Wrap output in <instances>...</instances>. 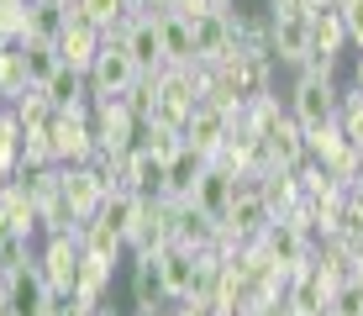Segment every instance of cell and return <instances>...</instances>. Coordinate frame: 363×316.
Masks as SVG:
<instances>
[{
  "label": "cell",
  "instance_id": "15",
  "mask_svg": "<svg viewBox=\"0 0 363 316\" xmlns=\"http://www.w3.org/2000/svg\"><path fill=\"white\" fill-rule=\"evenodd\" d=\"M100 43H106V37H100L90 21H79V27H64V37H58V63L90 80V69H95V58H100Z\"/></svg>",
  "mask_w": 363,
  "mask_h": 316
},
{
  "label": "cell",
  "instance_id": "30",
  "mask_svg": "<svg viewBox=\"0 0 363 316\" xmlns=\"http://www.w3.org/2000/svg\"><path fill=\"white\" fill-rule=\"evenodd\" d=\"M342 148H347V137H342V126H337V121L316 126V132H306V158H311V163H332Z\"/></svg>",
  "mask_w": 363,
  "mask_h": 316
},
{
  "label": "cell",
  "instance_id": "17",
  "mask_svg": "<svg viewBox=\"0 0 363 316\" xmlns=\"http://www.w3.org/2000/svg\"><path fill=\"white\" fill-rule=\"evenodd\" d=\"M316 53V37H311V21H274V63H295L306 69V58Z\"/></svg>",
  "mask_w": 363,
  "mask_h": 316
},
{
  "label": "cell",
  "instance_id": "10",
  "mask_svg": "<svg viewBox=\"0 0 363 316\" xmlns=\"http://www.w3.org/2000/svg\"><path fill=\"white\" fill-rule=\"evenodd\" d=\"M164 185H169V163L153 158L147 148H132V153L121 158V190H132V195H143V200H158Z\"/></svg>",
  "mask_w": 363,
  "mask_h": 316
},
{
  "label": "cell",
  "instance_id": "35",
  "mask_svg": "<svg viewBox=\"0 0 363 316\" xmlns=\"http://www.w3.org/2000/svg\"><path fill=\"white\" fill-rule=\"evenodd\" d=\"M342 27H347V43L363 48V0H342Z\"/></svg>",
  "mask_w": 363,
  "mask_h": 316
},
{
  "label": "cell",
  "instance_id": "43",
  "mask_svg": "<svg viewBox=\"0 0 363 316\" xmlns=\"http://www.w3.org/2000/svg\"><path fill=\"white\" fill-rule=\"evenodd\" d=\"M0 111H6V95H0Z\"/></svg>",
  "mask_w": 363,
  "mask_h": 316
},
{
  "label": "cell",
  "instance_id": "39",
  "mask_svg": "<svg viewBox=\"0 0 363 316\" xmlns=\"http://www.w3.org/2000/svg\"><path fill=\"white\" fill-rule=\"evenodd\" d=\"M211 6H216V11H232V6H237V0H211Z\"/></svg>",
  "mask_w": 363,
  "mask_h": 316
},
{
  "label": "cell",
  "instance_id": "5",
  "mask_svg": "<svg viewBox=\"0 0 363 316\" xmlns=\"http://www.w3.org/2000/svg\"><path fill=\"white\" fill-rule=\"evenodd\" d=\"M337 106H342L337 80H306V74L295 80V90H290V116L306 126V132H316V126L337 121Z\"/></svg>",
  "mask_w": 363,
  "mask_h": 316
},
{
  "label": "cell",
  "instance_id": "27",
  "mask_svg": "<svg viewBox=\"0 0 363 316\" xmlns=\"http://www.w3.org/2000/svg\"><path fill=\"white\" fill-rule=\"evenodd\" d=\"M311 37H316V48L321 53H342V43H347V27H342V11H332V6H321L316 16H311Z\"/></svg>",
  "mask_w": 363,
  "mask_h": 316
},
{
  "label": "cell",
  "instance_id": "21",
  "mask_svg": "<svg viewBox=\"0 0 363 316\" xmlns=\"http://www.w3.org/2000/svg\"><path fill=\"white\" fill-rule=\"evenodd\" d=\"M143 211H147V200H143V195H132V190H116V195H106V206H100V217H95V222H106L111 232L127 243L132 227L143 222Z\"/></svg>",
  "mask_w": 363,
  "mask_h": 316
},
{
  "label": "cell",
  "instance_id": "1",
  "mask_svg": "<svg viewBox=\"0 0 363 316\" xmlns=\"http://www.w3.org/2000/svg\"><path fill=\"white\" fill-rule=\"evenodd\" d=\"M143 80V69L132 63V53L121 48V37L111 32L106 43H100V58L90 69V100L100 106V100H127V90Z\"/></svg>",
  "mask_w": 363,
  "mask_h": 316
},
{
  "label": "cell",
  "instance_id": "13",
  "mask_svg": "<svg viewBox=\"0 0 363 316\" xmlns=\"http://www.w3.org/2000/svg\"><path fill=\"white\" fill-rule=\"evenodd\" d=\"M158 37H164V69H190V63H200L195 27L179 16V11H158Z\"/></svg>",
  "mask_w": 363,
  "mask_h": 316
},
{
  "label": "cell",
  "instance_id": "14",
  "mask_svg": "<svg viewBox=\"0 0 363 316\" xmlns=\"http://www.w3.org/2000/svg\"><path fill=\"white\" fill-rule=\"evenodd\" d=\"M264 153H269V163L274 169H300V163H306V126H300L290 111H284L279 116V126H274V132L264 137Z\"/></svg>",
  "mask_w": 363,
  "mask_h": 316
},
{
  "label": "cell",
  "instance_id": "32",
  "mask_svg": "<svg viewBox=\"0 0 363 316\" xmlns=\"http://www.w3.org/2000/svg\"><path fill=\"white\" fill-rule=\"evenodd\" d=\"M316 11H321V0H269V16L274 21H311V16H316Z\"/></svg>",
  "mask_w": 363,
  "mask_h": 316
},
{
  "label": "cell",
  "instance_id": "36",
  "mask_svg": "<svg viewBox=\"0 0 363 316\" xmlns=\"http://www.w3.org/2000/svg\"><path fill=\"white\" fill-rule=\"evenodd\" d=\"M300 74H306V80H337V58L316 48V53L306 58V69H300Z\"/></svg>",
  "mask_w": 363,
  "mask_h": 316
},
{
  "label": "cell",
  "instance_id": "22",
  "mask_svg": "<svg viewBox=\"0 0 363 316\" xmlns=\"http://www.w3.org/2000/svg\"><path fill=\"white\" fill-rule=\"evenodd\" d=\"M0 211H6L11 232L32 243V232H37V200H32L27 180H11V185H6V195H0Z\"/></svg>",
  "mask_w": 363,
  "mask_h": 316
},
{
  "label": "cell",
  "instance_id": "41",
  "mask_svg": "<svg viewBox=\"0 0 363 316\" xmlns=\"http://www.w3.org/2000/svg\"><path fill=\"white\" fill-rule=\"evenodd\" d=\"M100 316H116V306H111V311H100Z\"/></svg>",
  "mask_w": 363,
  "mask_h": 316
},
{
  "label": "cell",
  "instance_id": "16",
  "mask_svg": "<svg viewBox=\"0 0 363 316\" xmlns=\"http://www.w3.org/2000/svg\"><path fill=\"white\" fill-rule=\"evenodd\" d=\"M195 27V53H200V63H221L232 53V21H227V11H206V16H195L190 21Z\"/></svg>",
  "mask_w": 363,
  "mask_h": 316
},
{
  "label": "cell",
  "instance_id": "26",
  "mask_svg": "<svg viewBox=\"0 0 363 316\" xmlns=\"http://www.w3.org/2000/svg\"><path fill=\"white\" fill-rule=\"evenodd\" d=\"M137 148H147L153 158H164V163H169V158L184 148V126H169V121H147V126H143V137H137Z\"/></svg>",
  "mask_w": 363,
  "mask_h": 316
},
{
  "label": "cell",
  "instance_id": "12",
  "mask_svg": "<svg viewBox=\"0 0 363 316\" xmlns=\"http://www.w3.org/2000/svg\"><path fill=\"white\" fill-rule=\"evenodd\" d=\"M132 306L143 316L164 311L169 306V290H164V253H143L132 263Z\"/></svg>",
  "mask_w": 363,
  "mask_h": 316
},
{
  "label": "cell",
  "instance_id": "44",
  "mask_svg": "<svg viewBox=\"0 0 363 316\" xmlns=\"http://www.w3.org/2000/svg\"><path fill=\"white\" fill-rule=\"evenodd\" d=\"M137 316H143V311H137ZM153 316H158V311H153Z\"/></svg>",
  "mask_w": 363,
  "mask_h": 316
},
{
  "label": "cell",
  "instance_id": "45",
  "mask_svg": "<svg viewBox=\"0 0 363 316\" xmlns=\"http://www.w3.org/2000/svg\"><path fill=\"white\" fill-rule=\"evenodd\" d=\"M327 316H332V311H327Z\"/></svg>",
  "mask_w": 363,
  "mask_h": 316
},
{
  "label": "cell",
  "instance_id": "7",
  "mask_svg": "<svg viewBox=\"0 0 363 316\" xmlns=\"http://www.w3.org/2000/svg\"><path fill=\"white\" fill-rule=\"evenodd\" d=\"M79 237H48L43 253H37V269H43V280L53 295H74V285H79Z\"/></svg>",
  "mask_w": 363,
  "mask_h": 316
},
{
  "label": "cell",
  "instance_id": "42",
  "mask_svg": "<svg viewBox=\"0 0 363 316\" xmlns=\"http://www.w3.org/2000/svg\"><path fill=\"white\" fill-rule=\"evenodd\" d=\"M0 195H6V180H0Z\"/></svg>",
  "mask_w": 363,
  "mask_h": 316
},
{
  "label": "cell",
  "instance_id": "34",
  "mask_svg": "<svg viewBox=\"0 0 363 316\" xmlns=\"http://www.w3.org/2000/svg\"><path fill=\"white\" fill-rule=\"evenodd\" d=\"M106 306H90V300H79V295H53V311L48 316H100Z\"/></svg>",
  "mask_w": 363,
  "mask_h": 316
},
{
  "label": "cell",
  "instance_id": "25",
  "mask_svg": "<svg viewBox=\"0 0 363 316\" xmlns=\"http://www.w3.org/2000/svg\"><path fill=\"white\" fill-rule=\"evenodd\" d=\"M79 11H84V21H90L100 37H111V32H121L132 0H79Z\"/></svg>",
  "mask_w": 363,
  "mask_h": 316
},
{
  "label": "cell",
  "instance_id": "38",
  "mask_svg": "<svg viewBox=\"0 0 363 316\" xmlns=\"http://www.w3.org/2000/svg\"><path fill=\"white\" fill-rule=\"evenodd\" d=\"M353 85H358V90H363V53H358V69H353Z\"/></svg>",
  "mask_w": 363,
  "mask_h": 316
},
{
  "label": "cell",
  "instance_id": "2",
  "mask_svg": "<svg viewBox=\"0 0 363 316\" xmlns=\"http://www.w3.org/2000/svg\"><path fill=\"white\" fill-rule=\"evenodd\" d=\"M53 153L58 163H90L95 158V106L79 100L69 111H53Z\"/></svg>",
  "mask_w": 363,
  "mask_h": 316
},
{
  "label": "cell",
  "instance_id": "23",
  "mask_svg": "<svg viewBox=\"0 0 363 316\" xmlns=\"http://www.w3.org/2000/svg\"><path fill=\"white\" fill-rule=\"evenodd\" d=\"M43 95H48V106H53V111H69V106H79V100H90V80L58 63V74L43 85Z\"/></svg>",
  "mask_w": 363,
  "mask_h": 316
},
{
  "label": "cell",
  "instance_id": "3",
  "mask_svg": "<svg viewBox=\"0 0 363 316\" xmlns=\"http://www.w3.org/2000/svg\"><path fill=\"white\" fill-rule=\"evenodd\" d=\"M90 106H95V100H90ZM137 137H143V121L127 111V100H100V106H95V153L127 158L137 148Z\"/></svg>",
  "mask_w": 363,
  "mask_h": 316
},
{
  "label": "cell",
  "instance_id": "9",
  "mask_svg": "<svg viewBox=\"0 0 363 316\" xmlns=\"http://www.w3.org/2000/svg\"><path fill=\"white\" fill-rule=\"evenodd\" d=\"M227 132H232V116L221 106H200L190 111V121H184V143L195 148V153H206V158H216L221 148H227Z\"/></svg>",
  "mask_w": 363,
  "mask_h": 316
},
{
  "label": "cell",
  "instance_id": "40",
  "mask_svg": "<svg viewBox=\"0 0 363 316\" xmlns=\"http://www.w3.org/2000/svg\"><path fill=\"white\" fill-rule=\"evenodd\" d=\"M321 6H332V11H342V0H321Z\"/></svg>",
  "mask_w": 363,
  "mask_h": 316
},
{
  "label": "cell",
  "instance_id": "28",
  "mask_svg": "<svg viewBox=\"0 0 363 316\" xmlns=\"http://www.w3.org/2000/svg\"><path fill=\"white\" fill-rule=\"evenodd\" d=\"M74 237H79V248H84V253H95V258H111V263H116V258H121V248H127L106 222H79V232H74Z\"/></svg>",
  "mask_w": 363,
  "mask_h": 316
},
{
  "label": "cell",
  "instance_id": "20",
  "mask_svg": "<svg viewBox=\"0 0 363 316\" xmlns=\"http://www.w3.org/2000/svg\"><path fill=\"white\" fill-rule=\"evenodd\" d=\"M164 290H169V300H195V295H200L195 253H179V248L164 253Z\"/></svg>",
  "mask_w": 363,
  "mask_h": 316
},
{
  "label": "cell",
  "instance_id": "4",
  "mask_svg": "<svg viewBox=\"0 0 363 316\" xmlns=\"http://www.w3.org/2000/svg\"><path fill=\"white\" fill-rule=\"evenodd\" d=\"M116 37H121V48L132 53V63H137L143 74H158V69H164V37H158V11L132 6Z\"/></svg>",
  "mask_w": 363,
  "mask_h": 316
},
{
  "label": "cell",
  "instance_id": "29",
  "mask_svg": "<svg viewBox=\"0 0 363 316\" xmlns=\"http://www.w3.org/2000/svg\"><path fill=\"white\" fill-rule=\"evenodd\" d=\"M16 48H21V63H27L32 85H48L58 74V48L53 43H32V37H27V43H16Z\"/></svg>",
  "mask_w": 363,
  "mask_h": 316
},
{
  "label": "cell",
  "instance_id": "37",
  "mask_svg": "<svg viewBox=\"0 0 363 316\" xmlns=\"http://www.w3.org/2000/svg\"><path fill=\"white\" fill-rule=\"evenodd\" d=\"M353 285H358V290H363V258H358V263H353Z\"/></svg>",
  "mask_w": 363,
  "mask_h": 316
},
{
  "label": "cell",
  "instance_id": "8",
  "mask_svg": "<svg viewBox=\"0 0 363 316\" xmlns=\"http://www.w3.org/2000/svg\"><path fill=\"white\" fill-rule=\"evenodd\" d=\"M232 200H237V174H227L221 163H206V174H200L190 206L200 211V217H211V222L221 227V222H227V211H232Z\"/></svg>",
  "mask_w": 363,
  "mask_h": 316
},
{
  "label": "cell",
  "instance_id": "6",
  "mask_svg": "<svg viewBox=\"0 0 363 316\" xmlns=\"http://www.w3.org/2000/svg\"><path fill=\"white\" fill-rule=\"evenodd\" d=\"M64 195H69V206H74L79 222H95L100 206H106V195H116V185H111L95 163H64Z\"/></svg>",
  "mask_w": 363,
  "mask_h": 316
},
{
  "label": "cell",
  "instance_id": "24",
  "mask_svg": "<svg viewBox=\"0 0 363 316\" xmlns=\"http://www.w3.org/2000/svg\"><path fill=\"white\" fill-rule=\"evenodd\" d=\"M27 90H32V74L21 63V48H0V95H6V106H16Z\"/></svg>",
  "mask_w": 363,
  "mask_h": 316
},
{
  "label": "cell",
  "instance_id": "31",
  "mask_svg": "<svg viewBox=\"0 0 363 316\" xmlns=\"http://www.w3.org/2000/svg\"><path fill=\"white\" fill-rule=\"evenodd\" d=\"M337 126H342L347 148H358V153H363V90H358V85L342 95V106H337Z\"/></svg>",
  "mask_w": 363,
  "mask_h": 316
},
{
  "label": "cell",
  "instance_id": "33",
  "mask_svg": "<svg viewBox=\"0 0 363 316\" xmlns=\"http://www.w3.org/2000/svg\"><path fill=\"white\" fill-rule=\"evenodd\" d=\"M332 316H363V290L347 280L342 290H337V300H332Z\"/></svg>",
  "mask_w": 363,
  "mask_h": 316
},
{
  "label": "cell",
  "instance_id": "18",
  "mask_svg": "<svg viewBox=\"0 0 363 316\" xmlns=\"http://www.w3.org/2000/svg\"><path fill=\"white\" fill-rule=\"evenodd\" d=\"M284 311H290V316H327L332 311V295L316 280V263L290 280V290H284Z\"/></svg>",
  "mask_w": 363,
  "mask_h": 316
},
{
  "label": "cell",
  "instance_id": "19",
  "mask_svg": "<svg viewBox=\"0 0 363 316\" xmlns=\"http://www.w3.org/2000/svg\"><path fill=\"white\" fill-rule=\"evenodd\" d=\"M206 163H211L206 153H195V148L184 143L179 153L169 158V185H164V195H169V200H190L195 185H200V174H206Z\"/></svg>",
  "mask_w": 363,
  "mask_h": 316
},
{
  "label": "cell",
  "instance_id": "11",
  "mask_svg": "<svg viewBox=\"0 0 363 316\" xmlns=\"http://www.w3.org/2000/svg\"><path fill=\"white\" fill-rule=\"evenodd\" d=\"M6 300H11V316H48V311H53V290H48V280H43L37 263H27V269L11 274Z\"/></svg>",
  "mask_w": 363,
  "mask_h": 316
}]
</instances>
